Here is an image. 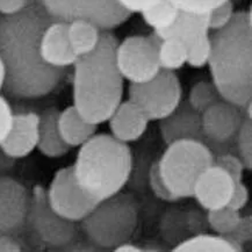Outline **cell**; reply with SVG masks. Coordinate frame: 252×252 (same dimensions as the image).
Returning <instances> with one entry per match:
<instances>
[{"instance_id": "obj_1", "label": "cell", "mask_w": 252, "mask_h": 252, "mask_svg": "<svg viewBox=\"0 0 252 252\" xmlns=\"http://www.w3.org/2000/svg\"><path fill=\"white\" fill-rule=\"evenodd\" d=\"M53 21L40 0L29 1L14 14H0V60L6 75L2 90L11 98H43L65 77L66 69L47 64L40 53L42 34Z\"/></svg>"}, {"instance_id": "obj_2", "label": "cell", "mask_w": 252, "mask_h": 252, "mask_svg": "<svg viewBox=\"0 0 252 252\" xmlns=\"http://www.w3.org/2000/svg\"><path fill=\"white\" fill-rule=\"evenodd\" d=\"M118 43L111 31H102L95 49L73 64V106L90 124L108 121L124 98L125 79L115 60Z\"/></svg>"}, {"instance_id": "obj_3", "label": "cell", "mask_w": 252, "mask_h": 252, "mask_svg": "<svg viewBox=\"0 0 252 252\" xmlns=\"http://www.w3.org/2000/svg\"><path fill=\"white\" fill-rule=\"evenodd\" d=\"M208 65L222 99L243 108L252 101V15L235 12L224 28L213 32Z\"/></svg>"}, {"instance_id": "obj_4", "label": "cell", "mask_w": 252, "mask_h": 252, "mask_svg": "<svg viewBox=\"0 0 252 252\" xmlns=\"http://www.w3.org/2000/svg\"><path fill=\"white\" fill-rule=\"evenodd\" d=\"M131 169L130 148L109 134H95L80 145L72 165L76 183L95 202L121 192Z\"/></svg>"}, {"instance_id": "obj_5", "label": "cell", "mask_w": 252, "mask_h": 252, "mask_svg": "<svg viewBox=\"0 0 252 252\" xmlns=\"http://www.w3.org/2000/svg\"><path fill=\"white\" fill-rule=\"evenodd\" d=\"M90 243L101 249H114L129 242L138 224V205L135 198L119 192L98 202L79 222Z\"/></svg>"}, {"instance_id": "obj_6", "label": "cell", "mask_w": 252, "mask_h": 252, "mask_svg": "<svg viewBox=\"0 0 252 252\" xmlns=\"http://www.w3.org/2000/svg\"><path fill=\"white\" fill-rule=\"evenodd\" d=\"M156 163L164 185L178 201L193 196L198 178L214 164V154L203 142L183 140L167 145Z\"/></svg>"}, {"instance_id": "obj_7", "label": "cell", "mask_w": 252, "mask_h": 252, "mask_svg": "<svg viewBox=\"0 0 252 252\" xmlns=\"http://www.w3.org/2000/svg\"><path fill=\"white\" fill-rule=\"evenodd\" d=\"M26 227L38 243L50 249H65L77 237L75 222L63 219L51 208L46 189L40 185L35 186L31 194Z\"/></svg>"}, {"instance_id": "obj_8", "label": "cell", "mask_w": 252, "mask_h": 252, "mask_svg": "<svg viewBox=\"0 0 252 252\" xmlns=\"http://www.w3.org/2000/svg\"><path fill=\"white\" fill-rule=\"evenodd\" d=\"M183 87L174 71L159 70L153 79L130 83L128 99L137 105L149 121H159L182 102Z\"/></svg>"}, {"instance_id": "obj_9", "label": "cell", "mask_w": 252, "mask_h": 252, "mask_svg": "<svg viewBox=\"0 0 252 252\" xmlns=\"http://www.w3.org/2000/svg\"><path fill=\"white\" fill-rule=\"evenodd\" d=\"M161 38L153 32L148 36L134 35L119 42L115 50L116 65L129 83H144L159 72L158 48Z\"/></svg>"}, {"instance_id": "obj_10", "label": "cell", "mask_w": 252, "mask_h": 252, "mask_svg": "<svg viewBox=\"0 0 252 252\" xmlns=\"http://www.w3.org/2000/svg\"><path fill=\"white\" fill-rule=\"evenodd\" d=\"M56 21L89 20L101 31H112L130 18L115 0H40Z\"/></svg>"}, {"instance_id": "obj_11", "label": "cell", "mask_w": 252, "mask_h": 252, "mask_svg": "<svg viewBox=\"0 0 252 252\" xmlns=\"http://www.w3.org/2000/svg\"><path fill=\"white\" fill-rule=\"evenodd\" d=\"M46 192L51 208L63 219L75 223L83 221L98 205L76 183L72 166L58 170Z\"/></svg>"}, {"instance_id": "obj_12", "label": "cell", "mask_w": 252, "mask_h": 252, "mask_svg": "<svg viewBox=\"0 0 252 252\" xmlns=\"http://www.w3.org/2000/svg\"><path fill=\"white\" fill-rule=\"evenodd\" d=\"M31 194L20 182L0 176V235L17 236L26 228Z\"/></svg>"}, {"instance_id": "obj_13", "label": "cell", "mask_w": 252, "mask_h": 252, "mask_svg": "<svg viewBox=\"0 0 252 252\" xmlns=\"http://www.w3.org/2000/svg\"><path fill=\"white\" fill-rule=\"evenodd\" d=\"M245 119L242 108L221 100L202 113V127L207 144H227L235 136Z\"/></svg>"}, {"instance_id": "obj_14", "label": "cell", "mask_w": 252, "mask_h": 252, "mask_svg": "<svg viewBox=\"0 0 252 252\" xmlns=\"http://www.w3.org/2000/svg\"><path fill=\"white\" fill-rule=\"evenodd\" d=\"M159 131L167 145L183 140L199 141L207 144L202 127V113L193 108L187 100H182L171 114L159 120Z\"/></svg>"}, {"instance_id": "obj_15", "label": "cell", "mask_w": 252, "mask_h": 252, "mask_svg": "<svg viewBox=\"0 0 252 252\" xmlns=\"http://www.w3.org/2000/svg\"><path fill=\"white\" fill-rule=\"evenodd\" d=\"M235 182L223 169L213 164L196 180L193 196L203 209L214 211L228 206Z\"/></svg>"}, {"instance_id": "obj_16", "label": "cell", "mask_w": 252, "mask_h": 252, "mask_svg": "<svg viewBox=\"0 0 252 252\" xmlns=\"http://www.w3.org/2000/svg\"><path fill=\"white\" fill-rule=\"evenodd\" d=\"M38 124L40 115L34 112L14 114L12 127L0 144V150L15 159L27 157L37 148Z\"/></svg>"}, {"instance_id": "obj_17", "label": "cell", "mask_w": 252, "mask_h": 252, "mask_svg": "<svg viewBox=\"0 0 252 252\" xmlns=\"http://www.w3.org/2000/svg\"><path fill=\"white\" fill-rule=\"evenodd\" d=\"M40 53L49 65L60 69L73 66L78 57L73 53L67 37V22L53 21L43 32L40 42Z\"/></svg>"}, {"instance_id": "obj_18", "label": "cell", "mask_w": 252, "mask_h": 252, "mask_svg": "<svg viewBox=\"0 0 252 252\" xmlns=\"http://www.w3.org/2000/svg\"><path fill=\"white\" fill-rule=\"evenodd\" d=\"M108 122L112 136L128 144L143 136L150 121L142 109L128 99L121 101Z\"/></svg>"}, {"instance_id": "obj_19", "label": "cell", "mask_w": 252, "mask_h": 252, "mask_svg": "<svg viewBox=\"0 0 252 252\" xmlns=\"http://www.w3.org/2000/svg\"><path fill=\"white\" fill-rule=\"evenodd\" d=\"M155 32V31H154ZM209 29V13H190L179 11V14L172 25L163 31L156 32L161 40L167 37H177L182 40L186 46L193 41L208 35Z\"/></svg>"}, {"instance_id": "obj_20", "label": "cell", "mask_w": 252, "mask_h": 252, "mask_svg": "<svg viewBox=\"0 0 252 252\" xmlns=\"http://www.w3.org/2000/svg\"><path fill=\"white\" fill-rule=\"evenodd\" d=\"M58 115L60 111L55 107L46 109L40 115L37 149L42 155L49 158L65 156L71 149L61 136L58 129Z\"/></svg>"}, {"instance_id": "obj_21", "label": "cell", "mask_w": 252, "mask_h": 252, "mask_svg": "<svg viewBox=\"0 0 252 252\" xmlns=\"http://www.w3.org/2000/svg\"><path fill=\"white\" fill-rule=\"evenodd\" d=\"M58 129L70 148H78L96 134L98 126L90 124L79 114L75 106H70L60 112Z\"/></svg>"}, {"instance_id": "obj_22", "label": "cell", "mask_w": 252, "mask_h": 252, "mask_svg": "<svg viewBox=\"0 0 252 252\" xmlns=\"http://www.w3.org/2000/svg\"><path fill=\"white\" fill-rule=\"evenodd\" d=\"M102 31L89 20L76 19L67 22V37L77 57L92 53L99 44Z\"/></svg>"}, {"instance_id": "obj_23", "label": "cell", "mask_w": 252, "mask_h": 252, "mask_svg": "<svg viewBox=\"0 0 252 252\" xmlns=\"http://www.w3.org/2000/svg\"><path fill=\"white\" fill-rule=\"evenodd\" d=\"M174 252H241L243 249L232 243L225 236L200 234L180 242Z\"/></svg>"}, {"instance_id": "obj_24", "label": "cell", "mask_w": 252, "mask_h": 252, "mask_svg": "<svg viewBox=\"0 0 252 252\" xmlns=\"http://www.w3.org/2000/svg\"><path fill=\"white\" fill-rule=\"evenodd\" d=\"M158 62L161 70L182 69L187 62V46L177 37L163 38L158 48Z\"/></svg>"}, {"instance_id": "obj_25", "label": "cell", "mask_w": 252, "mask_h": 252, "mask_svg": "<svg viewBox=\"0 0 252 252\" xmlns=\"http://www.w3.org/2000/svg\"><path fill=\"white\" fill-rule=\"evenodd\" d=\"M180 9L174 6L170 0H159L141 13L145 24L155 32L163 31L170 27L176 20Z\"/></svg>"}, {"instance_id": "obj_26", "label": "cell", "mask_w": 252, "mask_h": 252, "mask_svg": "<svg viewBox=\"0 0 252 252\" xmlns=\"http://www.w3.org/2000/svg\"><path fill=\"white\" fill-rule=\"evenodd\" d=\"M221 100L223 99H222L221 94L219 93L213 82L201 80L190 89L187 101L196 111L203 113L206 109H208L211 106L215 105L216 102L221 101Z\"/></svg>"}, {"instance_id": "obj_27", "label": "cell", "mask_w": 252, "mask_h": 252, "mask_svg": "<svg viewBox=\"0 0 252 252\" xmlns=\"http://www.w3.org/2000/svg\"><path fill=\"white\" fill-rule=\"evenodd\" d=\"M241 218L240 212L234 211L228 206L214 209V211H208L207 213V222L209 227L218 235L223 236L234 230Z\"/></svg>"}, {"instance_id": "obj_28", "label": "cell", "mask_w": 252, "mask_h": 252, "mask_svg": "<svg viewBox=\"0 0 252 252\" xmlns=\"http://www.w3.org/2000/svg\"><path fill=\"white\" fill-rule=\"evenodd\" d=\"M238 157L243 161L245 170L252 169V119L245 118L235 136Z\"/></svg>"}, {"instance_id": "obj_29", "label": "cell", "mask_w": 252, "mask_h": 252, "mask_svg": "<svg viewBox=\"0 0 252 252\" xmlns=\"http://www.w3.org/2000/svg\"><path fill=\"white\" fill-rule=\"evenodd\" d=\"M211 37L208 35L193 41L187 46V62L189 66L200 69L208 64L209 57H211Z\"/></svg>"}, {"instance_id": "obj_30", "label": "cell", "mask_w": 252, "mask_h": 252, "mask_svg": "<svg viewBox=\"0 0 252 252\" xmlns=\"http://www.w3.org/2000/svg\"><path fill=\"white\" fill-rule=\"evenodd\" d=\"M214 164L223 169L232 178L235 184L242 182L243 171L245 170L241 158L231 153H222L214 157Z\"/></svg>"}, {"instance_id": "obj_31", "label": "cell", "mask_w": 252, "mask_h": 252, "mask_svg": "<svg viewBox=\"0 0 252 252\" xmlns=\"http://www.w3.org/2000/svg\"><path fill=\"white\" fill-rule=\"evenodd\" d=\"M234 4L231 0L222 2L209 12V29L212 32L224 28L234 18Z\"/></svg>"}, {"instance_id": "obj_32", "label": "cell", "mask_w": 252, "mask_h": 252, "mask_svg": "<svg viewBox=\"0 0 252 252\" xmlns=\"http://www.w3.org/2000/svg\"><path fill=\"white\" fill-rule=\"evenodd\" d=\"M180 11L190 13H209L216 6L227 0H170Z\"/></svg>"}, {"instance_id": "obj_33", "label": "cell", "mask_w": 252, "mask_h": 252, "mask_svg": "<svg viewBox=\"0 0 252 252\" xmlns=\"http://www.w3.org/2000/svg\"><path fill=\"white\" fill-rule=\"evenodd\" d=\"M224 236L228 238V240H230L232 243L243 249L244 245L247 244L248 242H250L252 237L251 216H244V218H241L240 222H238V224L236 225L234 230Z\"/></svg>"}, {"instance_id": "obj_34", "label": "cell", "mask_w": 252, "mask_h": 252, "mask_svg": "<svg viewBox=\"0 0 252 252\" xmlns=\"http://www.w3.org/2000/svg\"><path fill=\"white\" fill-rule=\"evenodd\" d=\"M149 184H150L151 190L154 192V194L156 195L158 199L161 200V201H166V202L177 201V199L171 194L170 190L166 189L165 185H164L163 180H161V178L159 176V172H158L157 163H154L150 167Z\"/></svg>"}, {"instance_id": "obj_35", "label": "cell", "mask_w": 252, "mask_h": 252, "mask_svg": "<svg viewBox=\"0 0 252 252\" xmlns=\"http://www.w3.org/2000/svg\"><path fill=\"white\" fill-rule=\"evenodd\" d=\"M14 113L5 96L0 95V144L7 136L9 129L12 127V121Z\"/></svg>"}, {"instance_id": "obj_36", "label": "cell", "mask_w": 252, "mask_h": 252, "mask_svg": "<svg viewBox=\"0 0 252 252\" xmlns=\"http://www.w3.org/2000/svg\"><path fill=\"white\" fill-rule=\"evenodd\" d=\"M249 201V189L243 183L240 182L235 184V189L232 190L231 198L229 200L228 207H230L234 211L240 212L247 206Z\"/></svg>"}, {"instance_id": "obj_37", "label": "cell", "mask_w": 252, "mask_h": 252, "mask_svg": "<svg viewBox=\"0 0 252 252\" xmlns=\"http://www.w3.org/2000/svg\"><path fill=\"white\" fill-rule=\"evenodd\" d=\"M115 1L128 13L134 14V13H142L159 0H115Z\"/></svg>"}, {"instance_id": "obj_38", "label": "cell", "mask_w": 252, "mask_h": 252, "mask_svg": "<svg viewBox=\"0 0 252 252\" xmlns=\"http://www.w3.org/2000/svg\"><path fill=\"white\" fill-rule=\"evenodd\" d=\"M28 2L27 0H0V14L11 15L20 12Z\"/></svg>"}, {"instance_id": "obj_39", "label": "cell", "mask_w": 252, "mask_h": 252, "mask_svg": "<svg viewBox=\"0 0 252 252\" xmlns=\"http://www.w3.org/2000/svg\"><path fill=\"white\" fill-rule=\"evenodd\" d=\"M21 250V244L14 236L0 235V252H20Z\"/></svg>"}, {"instance_id": "obj_40", "label": "cell", "mask_w": 252, "mask_h": 252, "mask_svg": "<svg viewBox=\"0 0 252 252\" xmlns=\"http://www.w3.org/2000/svg\"><path fill=\"white\" fill-rule=\"evenodd\" d=\"M14 163L15 158L8 156L0 150V176H6L4 173L11 170L14 166Z\"/></svg>"}, {"instance_id": "obj_41", "label": "cell", "mask_w": 252, "mask_h": 252, "mask_svg": "<svg viewBox=\"0 0 252 252\" xmlns=\"http://www.w3.org/2000/svg\"><path fill=\"white\" fill-rule=\"evenodd\" d=\"M114 251H116V252H142L144 250H143V249L138 248L137 245L130 244V243H128V242H126V243L119 245V247H116L114 249Z\"/></svg>"}, {"instance_id": "obj_42", "label": "cell", "mask_w": 252, "mask_h": 252, "mask_svg": "<svg viewBox=\"0 0 252 252\" xmlns=\"http://www.w3.org/2000/svg\"><path fill=\"white\" fill-rule=\"evenodd\" d=\"M5 66L2 64V61L0 60V92L2 91L4 89V84H5Z\"/></svg>"}, {"instance_id": "obj_43", "label": "cell", "mask_w": 252, "mask_h": 252, "mask_svg": "<svg viewBox=\"0 0 252 252\" xmlns=\"http://www.w3.org/2000/svg\"><path fill=\"white\" fill-rule=\"evenodd\" d=\"M27 1H33V0H27Z\"/></svg>"}]
</instances>
